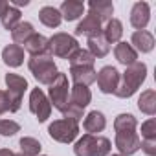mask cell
I'll list each match as a JSON object with an SVG mask.
<instances>
[{"instance_id":"cell-40","label":"cell","mask_w":156,"mask_h":156,"mask_svg":"<svg viewBox=\"0 0 156 156\" xmlns=\"http://www.w3.org/2000/svg\"><path fill=\"white\" fill-rule=\"evenodd\" d=\"M108 156H110V154H108ZM112 156H121V154H112Z\"/></svg>"},{"instance_id":"cell-18","label":"cell","mask_w":156,"mask_h":156,"mask_svg":"<svg viewBox=\"0 0 156 156\" xmlns=\"http://www.w3.org/2000/svg\"><path fill=\"white\" fill-rule=\"evenodd\" d=\"M85 4L79 2V0H64L59 8V13L62 17V20H68V22H73L77 20L83 13H85Z\"/></svg>"},{"instance_id":"cell-6","label":"cell","mask_w":156,"mask_h":156,"mask_svg":"<svg viewBox=\"0 0 156 156\" xmlns=\"http://www.w3.org/2000/svg\"><path fill=\"white\" fill-rule=\"evenodd\" d=\"M48 41H50V55L51 57L55 55L59 59H68L77 48H79L77 39L68 35V33H55Z\"/></svg>"},{"instance_id":"cell-38","label":"cell","mask_w":156,"mask_h":156,"mask_svg":"<svg viewBox=\"0 0 156 156\" xmlns=\"http://www.w3.org/2000/svg\"><path fill=\"white\" fill-rule=\"evenodd\" d=\"M0 156H15V152L11 149H0Z\"/></svg>"},{"instance_id":"cell-14","label":"cell","mask_w":156,"mask_h":156,"mask_svg":"<svg viewBox=\"0 0 156 156\" xmlns=\"http://www.w3.org/2000/svg\"><path fill=\"white\" fill-rule=\"evenodd\" d=\"M24 51H28L31 57H35V55H48L50 53V41H48V37H44L41 33H33L24 42Z\"/></svg>"},{"instance_id":"cell-4","label":"cell","mask_w":156,"mask_h":156,"mask_svg":"<svg viewBox=\"0 0 156 156\" xmlns=\"http://www.w3.org/2000/svg\"><path fill=\"white\" fill-rule=\"evenodd\" d=\"M48 99H50V105L55 107L59 112H62L68 103H70V85H68V75L66 73H61L55 77V81L50 85L48 88Z\"/></svg>"},{"instance_id":"cell-22","label":"cell","mask_w":156,"mask_h":156,"mask_svg":"<svg viewBox=\"0 0 156 156\" xmlns=\"http://www.w3.org/2000/svg\"><path fill=\"white\" fill-rule=\"evenodd\" d=\"M101 35L105 37V41L108 44H118L119 39H121V35H123V24H121V20L110 19L108 22H105V26L101 30Z\"/></svg>"},{"instance_id":"cell-36","label":"cell","mask_w":156,"mask_h":156,"mask_svg":"<svg viewBox=\"0 0 156 156\" xmlns=\"http://www.w3.org/2000/svg\"><path fill=\"white\" fill-rule=\"evenodd\" d=\"M9 4H11L13 8L19 9V8H22V6H28V4H30V0H13V2H9Z\"/></svg>"},{"instance_id":"cell-39","label":"cell","mask_w":156,"mask_h":156,"mask_svg":"<svg viewBox=\"0 0 156 156\" xmlns=\"http://www.w3.org/2000/svg\"><path fill=\"white\" fill-rule=\"evenodd\" d=\"M15 156H24V154H20V152H19V154H15Z\"/></svg>"},{"instance_id":"cell-21","label":"cell","mask_w":156,"mask_h":156,"mask_svg":"<svg viewBox=\"0 0 156 156\" xmlns=\"http://www.w3.org/2000/svg\"><path fill=\"white\" fill-rule=\"evenodd\" d=\"M92 101V92L88 87H83V85H73L70 87V103L75 105V107H81V108H87Z\"/></svg>"},{"instance_id":"cell-35","label":"cell","mask_w":156,"mask_h":156,"mask_svg":"<svg viewBox=\"0 0 156 156\" xmlns=\"http://www.w3.org/2000/svg\"><path fill=\"white\" fill-rule=\"evenodd\" d=\"M6 112H11V101L6 90H0V116Z\"/></svg>"},{"instance_id":"cell-15","label":"cell","mask_w":156,"mask_h":156,"mask_svg":"<svg viewBox=\"0 0 156 156\" xmlns=\"http://www.w3.org/2000/svg\"><path fill=\"white\" fill-rule=\"evenodd\" d=\"M101 30H103V22H101L96 15H92V13L88 11V15H85V19H83L79 24H77L75 35H87V37H92V35H99Z\"/></svg>"},{"instance_id":"cell-20","label":"cell","mask_w":156,"mask_h":156,"mask_svg":"<svg viewBox=\"0 0 156 156\" xmlns=\"http://www.w3.org/2000/svg\"><path fill=\"white\" fill-rule=\"evenodd\" d=\"M2 61L9 68H19L24 62V48L19 44H8L2 50Z\"/></svg>"},{"instance_id":"cell-28","label":"cell","mask_w":156,"mask_h":156,"mask_svg":"<svg viewBox=\"0 0 156 156\" xmlns=\"http://www.w3.org/2000/svg\"><path fill=\"white\" fill-rule=\"evenodd\" d=\"M114 129L116 132H136L138 121L132 114H119L114 119Z\"/></svg>"},{"instance_id":"cell-2","label":"cell","mask_w":156,"mask_h":156,"mask_svg":"<svg viewBox=\"0 0 156 156\" xmlns=\"http://www.w3.org/2000/svg\"><path fill=\"white\" fill-rule=\"evenodd\" d=\"M112 151V143L108 138L83 134L73 145L75 156H108Z\"/></svg>"},{"instance_id":"cell-5","label":"cell","mask_w":156,"mask_h":156,"mask_svg":"<svg viewBox=\"0 0 156 156\" xmlns=\"http://www.w3.org/2000/svg\"><path fill=\"white\" fill-rule=\"evenodd\" d=\"M48 134L51 140H55L59 143H72L79 136V123L73 119H66V118L55 119L53 123H50Z\"/></svg>"},{"instance_id":"cell-19","label":"cell","mask_w":156,"mask_h":156,"mask_svg":"<svg viewBox=\"0 0 156 156\" xmlns=\"http://www.w3.org/2000/svg\"><path fill=\"white\" fill-rule=\"evenodd\" d=\"M88 9L103 24L108 22L112 19V15H114V4L108 2V0H90V2H88Z\"/></svg>"},{"instance_id":"cell-13","label":"cell","mask_w":156,"mask_h":156,"mask_svg":"<svg viewBox=\"0 0 156 156\" xmlns=\"http://www.w3.org/2000/svg\"><path fill=\"white\" fill-rule=\"evenodd\" d=\"M129 44H130L138 53H149V51H152V48H154V37H152V33L147 31V30H138V31L132 33Z\"/></svg>"},{"instance_id":"cell-25","label":"cell","mask_w":156,"mask_h":156,"mask_svg":"<svg viewBox=\"0 0 156 156\" xmlns=\"http://www.w3.org/2000/svg\"><path fill=\"white\" fill-rule=\"evenodd\" d=\"M138 108L147 116H154L156 114V92L151 88L143 90L141 96L138 98Z\"/></svg>"},{"instance_id":"cell-34","label":"cell","mask_w":156,"mask_h":156,"mask_svg":"<svg viewBox=\"0 0 156 156\" xmlns=\"http://www.w3.org/2000/svg\"><path fill=\"white\" fill-rule=\"evenodd\" d=\"M140 149H141L147 156H156V138H154V140H141Z\"/></svg>"},{"instance_id":"cell-30","label":"cell","mask_w":156,"mask_h":156,"mask_svg":"<svg viewBox=\"0 0 156 156\" xmlns=\"http://www.w3.org/2000/svg\"><path fill=\"white\" fill-rule=\"evenodd\" d=\"M0 22H2V26H4L8 31H11V30L20 22V9H17V8H13V6L9 4L8 11L0 17Z\"/></svg>"},{"instance_id":"cell-32","label":"cell","mask_w":156,"mask_h":156,"mask_svg":"<svg viewBox=\"0 0 156 156\" xmlns=\"http://www.w3.org/2000/svg\"><path fill=\"white\" fill-rule=\"evenodd\" d=\"M66 119H73V121H77L79 123V119L85 116V108H81V107H75V105H72V103H68V107L61 112Z\"/></svg>"},{"instance_id":"cell-11","label":"cell","mask_w":156,"mask_h":156,"mask_svg":"<svg viewBox=\"0 0 156 156\" xmlns=\"http://www.w3.org/2000/svg\"><path fill=\"white\" fill-rule=\"evenodd\" d=\"M151 20V8L147 2H136L130 9V24L132 28L138 30H145L147 24Z\"/></svg>"},{"instance_id":"cell-24","label":"cell","mask_w":156,"mask_h":156,"mask_svg":"<svg viewBox=\"0 0 156 156\" xmlns=\"http://www.w3.org/2000/svg\"><path fill=\"white\" fill-rule=\"evenodd\" d=\"M88 51L96 57V59H101V57H107L108 51H110V44L105 41V37L99 33V35H92L88 37Z\"/></svg>"},{"instance_id":"cell-7","label":"cell","mask_w":156,"mask_h":156,"mask_svg":"<svg viewBox=\"0 0 156 156\" xmlns=\"http://www.w3.org/2000/svg\"><path fill=\"white\" fill-rule=\"evenodd\" d=\"M4 81H6V87H8L6 92H8L9 101H11V112H17L22 105V96L28 90V81L19 73H6Z\"/></svg>"},{"instance_id":"cell-9","label":"cell","mask_w":156,"mask_h":156,"mask_svg":"<svg viewBox=\"0 0 156 156\" xmlns=\"http://www.w3.org/2000/svg\"><path fill=\"white\" fill-rule=\"evenodd\" d=\"M119 72L114 68V66H103L99 72H98V87L103 94H114L118 85H119Z\"/></svg>"},{"instance_id":"cell-8","label":"cell","mask_w":156,"mask_h":156,"mask_svg":"<svg viewBox=\"0 0 156 156\" xmlns=\"http://www.w3.org/2000/svg\"><path fill=\"white\" fill-rule=\"evenodd\" d=\"M30 110H31V114H35L39 123H42L50 118L51 105H50V99L46 98V94L41 88H33L30 92Z\"/></svg>"},{"instance_id":"cell-41","label":"cell","mask_w":156,"mask_h":156,"mask_svg":"<svg viewBox=\"0 0 156 156\" xmlns=\"http://www.w3.org/2000/svg\"><path fill=\"white\" fill-rule=\"evenodd\" d=\"M39 156H44V154H39Z\"/></svg>"},{"instance_id":"cell-16","label":"cell","mask_w":156,"mask_h":156,"mask_svg":"<svg viewBox=\"0 0 156 156\" xmlns=\"http://www.w3.org/2000/svg\"><path fill=\"white\" fill-rule=\"evenodd\" d=\"M114 57L119 64H123L125 68L127 66H132L134 62H138V51L129 44V42H118L116 48H114Z\"/></svg>"},{"instance_id":"cell-26","label":"cell","mask_w":156,"mask_h":156,"mask_svg":"<svg viewBox=\"0 0 156 156\" xmlns=\"http://www.w3.org/2000/svg\"><path fill=\"white\" fill-rule=\"evenodd\" d=\"M33 33H35L33 24H31V22H26V20H24V22L20 20V22L11 30V39H13V42H15V44H19V46H20V44H24V42H26Z\"/></svg>"},{"instance_id":"cell-33","label":"cell","mask_w":156,"mask_h":156,"mask_svg":"<svg viewBox=\"0 0 156 156\" xmlns=\"http://www.w3.org/2000/svg\"><path fill=\"white\" fill-rule=\"evenodd\" d=\"M141 136H143V140H154L156 138V119L154 118L141 123Z\"/></svg>"},{"instance_id":"cell-1","label":"cell","mask_w":156,"mask_h":156,"mask_svg":"<svg viewBox=\"0 0 156 156\" xmlns=\"http://www.w3.org/2000/svg\"><path fill=\"white\" fill-rule=\"evenodd\" d=\"M145 77H147V64L145 62L138 61L132 66H127V70L123 72V75H119V85H118L114 96H118L121 99H129L143 85Z\"/></svg>"},{"instance_id":"cell-10","label":"cell","mask_w":156,"mask_h":156,"mask_svg":"<svg viewBox=\"0 0 156 156\" xmlns=\"http://www.w3.org/2000/svg\"><path fill=\"white\" fill-rule=\"evenodd\" d=\"M140 136L136 132H116V140L114 145L119 151L121 156H132L140 151Z\"/></svg>"},{"instance_id":"cell-3","label":"cell","mask_w":156,"mask_h":156,"mask_svg":"<svg viewBox=\"0 0 156 156\" xmlns=\"http://www.w3.org/2000/svg\"><path fill=\"white\" fill-rule=\"evenodd\" d=\"M28 68H30V72L33 73V77L37 79V83L48 85V87L55 81V77L59 75L57 64H55V61H53V57H51L50 53H48V55H35V57H30Z\"/></svg>"},{"instance_id":"cell-23","label":"cell","mask_w":156,"mask_h":156,"mask_svg":"<svg viewBox=\"0 0 156 156\" xmlns=\"http://www.w3.org/2000/svg\"><path fill=\"white\" fill-rule=\"evenodd\" d=\"M39 20H41L46 28H59L61 22H62V17H61V13H59L57 8H53V6H44V8H41V11H39Z\"/></svg>"},{"instance_id":"cell-12","label":"cell","mask_w":156,"mask_h":156,"mask_svg":"<svg viewBox=\"0 0 156 156\" xmlns=\"http://www.w3.org/2000/svg\"><path fill=\"white\" fill-rule=\"evenodd\" d=\"M70 77L73 85L90 87L96 81L98 72L94 70V66H70Z\"/></svg>"},{"instance_id":"cell-37","label":"cell","mask_w":156,"mask_h":156,"mask_svg":"<svg viewBox=\"0 0 156 156\" xmlns=\"http://www.w3.org/2000/svg\"><path fill=\"white\" fill-rule=\"evenodd\" d=\"M9 8V2H6V0H0V17H2Z\"/></svg>"},{"instance_id":"cell-27","label":"cell","mask_w":156,"mask_h":156,"mask_svg":"<svg viewBox=\"0 0 156 156\" xmlns=\"http://www.w3.org/2000/svg\"><path fill=\"white\" fill-rule=\"evenodd\" d=\"M70 66H94L96 62V57L88 51V50H83V48H77L70 57Z\"/></svg>"},{"instance_id":"cell-31","label":"cell","mask_w":156,"mask_h":156,"mask_svg":"<svg viewBox=\"0 0 156 156\" xmlns=\"http://www.w3.org/2000/svg\"><path fill=\"white\" fill-rule=\"evenodd\" d=\"M17 132H20V125L13 119H0V134L9 138V136H15Z\"/></svg>"},{"instance_id":"cell-29","label":"cell","mask_w":156,"mask_h":156,"mask_svg":"<svg viewBox=\"0 0 156 156\" xmlns=\"http://www.w3.org/2000/svg\"><path fill=\"white\" fill-rule=\"evenodd\" d=\"M19 147H20V154H24V156H39L41 151H42L41 141L35 140V138H30V136L20 138Z\"/></svg>"},{"instance_id":"cell-17","label":"cell","mask_w":156,"mask_h":156,"mask_svg":"<svg viewBox=\"0 0 156 156\" xmlns=\"http://www.w3.org/2000/svg\"><path fill=\"white\" fill-rule=\"evenodd\" d=\"M107 127V118L103 112L99 110H92L85 116V121H83V129L87 130V134H98V132H103Z\"/></svg>"}]
</instances>
